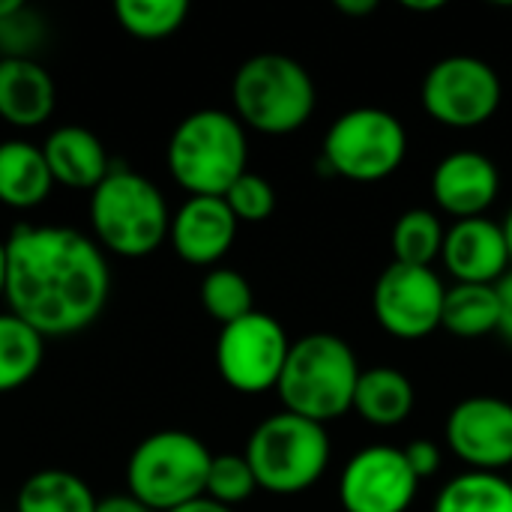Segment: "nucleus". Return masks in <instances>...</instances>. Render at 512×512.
<instances>
[{"label":"nucleus","mask_w":512,"mask_h":512,"mask_svg":"<svg viewBox=\"0 0 512 512\" xmlns=\"http://www.w3.org/2000/svg\"><path fill=\"white\" fill-rule=\"evenodd\" d=\"M441 261L447 273L465 285H498L512 270L504 228L489 216L456 219L447 228Z\"/></svg>","instance_id":"2eb2a0df"},{"label":"nucleus","mask_w":512,"mask_h":512,"mask_svg":"<svg viewBox=\"0 0 512 512\" xmlns=\"http://www.w3.org/2000/svg\"><path fill=\"white\" fill-rule=\"evenodd\" d=\"M243 456L258 489L270 495H300L327 474L333 444L321 423L279 411L252 429Z\"/></svg>","instance_id":"423d86ee"},{"label":"nucleus","mask_w":512,"mask_h":512,"mask_svg":"<svg viewBox=\"0 0 512 512\" xmlns=\"http://www.w3.org/2000/svg\"><path fill=\"white\" fill-rule=\"evenodd\" d=\"M405 450L390 444H369L357 450L339 477V504L345 512H408L417 498Z\"/></svg>","instance_id":"f8f14e48"},{"label":"nucleus","mask_w":512,"mask_h":512,"mask_svg":"<svg viewBox=\"0 0 512 512\" xmlns=\"http://www.w3.org/2000/svg\"><path fill=\"white\" fill-rule=\"evenodd\" d=\"M444 237H447V228L435 210L411 207L393 225V234H390L393 258L396 264H408V267H432L441 258Z\"/></svg>","instance_id":"393cba45"},{"label":"nucleus","mask_w":512,"mask_h":512,"mask_svg":"<svg viewBox=\"0 0 512 512\" xmlns=\"http://www.w3.org/2000/svg\"><path fill=\"white\" fill-rule=\"evenodd\" d=\"M408 156V129L405 123L375 105L351 108L339 114L321 147V162L327 174L354 180V183H378L402 168Z\"/></svg>","instance_id":"6e6552de"},{"label":"nucleus","mask_w":512,"mask_h":512,"mask_svg":"<svg viewBox=\"0 0 512 512\" xmlns=\"http://www.w3.org/2000/svg\"><path fill=\"white\" fill-rule=\"evenodd\" d=\"M171 512H234L228 510V507H222V504H216V501H210V498H198V501H192V504H186V507H177V510Z\"/></svg>","instance_id":"f704fd0d"},{"label":"nucleus","mask_w":512,"mask_h":512,"mask_svg":"<svg viewBox=\"0 0 512 512\" xmlns=\"http://www.w3.org/2000/svg\"><path fill=\"white\" fill-rule=\"evenodd\" d=\"M165 159L180 189L189 195L222 198L234 180L249 171L246 126L234 117V111H192L171 132Z\"/></svg>","instance_id":"7ed1b4c3"},{"label":"nucleus","mask_w":512,"mask_h":512,"mask_svg":"<svg viewBox=\"0 0 512 512\" xmlns=\"http://www.w3.org/2000/svg\"><path fill=\"white\" fill-rule=\"evenodd\" d=\"M234 117L264 135H291L303 129L318 102L309 69L279 51H261L243 60L231 81Z\"/></svg>","instance_id":"20e7f679"},{"label":"nucleus","mask_w":512,"mask_h":512,"mask_svg":"<svg viewBox=\"0 0 512 512\" xmlns=\"http://www.w3.org/2000/svg\"><path fill=\"white\" fill-rule=\"evenodd\" d=\"M42 153H45V162H48L54 183L69 186V189H90L93 192L114 165L108 159L99 135L84 129V126H75V123L57 126L45 138Z\"/></svg>","instance_id":"a211bd4d"},{"label":"nucleus","mask_w":512,"mask_h":512,"mask_svg":"<svg viewBox=\"0 0 512 512\" xmlns=\"http://www.w3.org/2000/svg\"><path fill=\"white\" fill-rule=\"evenodd\" d=\"M189 15L186 0H117L114 3V18L117 24L144 42L165 39L183 27Z\"/></svg>","instance_id":"a878e982"},{"label":"nucleus","mask_w":512,"mask_h":512,"mask_svg":"<svg viewBox=\"0 0 512 512\" xmlns=\"http://www.w3.org/2000/svg\"><path fill=\"white\" fill-rule=\"evenodd\" d=\"M447 285L432 267L390 264L372 291V309L384 333L402 342H420L441 327Z\"/></svg>","instance_id":"9b49d317"},{"label":"nucleus","mask_w":512,"mask_h":512,"mask_svg":"<svg viewBox=\"0 0 512 512\" xmlns=\"http://www.w3.org/2000/svg\"><path fill=\"white\" fill-rule=\"evenodd\" d=\"M420 99L435 123L447 129H477L498 114L504 84L489 60L450 54L432 63L423 78Z\"/></svg>","instance_id":"1a4fd4ad"},{"label":"nucleus","mask_w":512,"mask_h":512,"mask_svg":"<svg viewBox=\"0 0 512 512\" xmlns=\"http://www.w3.org/2000/svg\"><path fill=\"white\" fill-rule=\"evenodd\" d=\"M96 504L87 480L63 468L30 474L15 495V512H96Z\"/></svg>","instance_id":"412c9836"},{"label":"nucleus","mask_w":512,"mask_h":512,"mask_svg":"<svg viewBox=\"0 0 512 512\" xmlns=\"http://www.w3.org/2000/svg\"><path fill=\"white\" fill-rule=\"evenodd\" d=\"M237 228L240 222L234 219L225 198L189 195L177 213H171L168 240L186 264L213 267L231 252Z\"/></svg>","instance_id":"dca6fc26"},{"label":"nucleus","mask_w":512,"mask_h":512,"mask_svg":"<svg viewBox=\"0 0 512 512\" xmlns=\"http://www.w3.org/2000/svg\"><path fill=\"white\" fill-rule=\"evenodd\" d=\"M255 489H258V483H255V474H252L243 453H219V456H213L204 498L234 510L237 504L249 501Z\"/></svg>","instance_id":"c85d7f7f"},{"label":"nucleus","mask_w":512,"mask_h":512,"mask_svg":"<svg viewBox=\"0 0 512 512\" xmlns=\"http://www.w3.org/2000/svg\"><path fill=\"white\" fill-rule=\"evenodd\" d=\"M222 198L231 207L234 219L237 222H249V225L267 222L273 216V210H276V189H273V183L267 177H261V174H252V171L237 177L234 186Z\"/></svg>","instance_id":"c756f323"},{"label":"nucleus","mask_w":512,"mask_h":512,"mask_svg":"<svg viewBox=\"0 0 512 512\" xmlns=\"http://www.w3.org/2000/svg\"><path fill=\"white\" fill-rule=\"evenodd\" d=\"M498 300H501V324H498V333L504 336V342L512 345V270L498 282Z\"/></svg>","instance_id":"2f4dec72"},{"label":"nucleus","mask_w":512,"mask_h":512,"mask_svg":"<svg viewBox=\"0 0 512 512\" xmlns=\"http://www.w3.org/2000/svg\"><path fill=\"white\" fill-rule=\"evenodd\" d=\"M6 297V243L0 240V300Z\"/></svg>","instance_id":"e433bc0d"},{"label":"nucleus","mask_w":512,"mask_h":512,"mask_svg":"<svg viewBox=\"0 0 512 512\" xmlns=\"http://www.w3.org/2000/svg\"><path fill=\"white\" fill-rule=\"evenodd\" d=\"M201 306L222 327L255 312V294L243 273L231 267H213L201 282Z\"/></svg>","instance_id":"bb28decb"},{"label":"nucleus","mask_w":512,"mask_h":512,"mask_svg":"<svg viewBox=\"0 0 512 512\" xmlns=\"http://www.w3.org/2000/svg\"><path fill=\"white\" fill-rule=\"evenodd\" d=\"M501 228H504V237H507V249H510V261H512V207H510V213L504 216Z\"/></svg>","instance_id":"4c0bfd02"},{"label":"nucleus","mask_w":512,"mask_h":512,"mask_svg":"<svg viewBox=\"0 0 512 512\" xmlns=\"http://www.w3.org/2000/svg\"><path fill=\"white\" fill-rule=\"evenodd\" d=\"M432 512H512V486L504 474L465 471L441 486Z\"/></svg>","instance_id":"b1692460"},{"label":"nucleus","mask_w":512,"mask_h":512,"mask_svg":"<svg viewBox=\"0 0 512 512\" xmlns=\"http://www.w3.org/2000/svg\"><path fill=\"white\" fill-rule=\"evenodd\" d=\"M405 9L408 12H438V9H444V0H423V3L405 0Z\"/></svg>","instance_id":"c9c22d12"},{"label":"nucleus","mask_w":512,"mask_h":512,"mask_svg":"<svg viewBox=\"0 0 512 512\" xmlns=\"http://www.w3.org/2000/svg\"><path fill=\"white\" fill-rule=\"evenodd\" d=\"M90 228L102 249L120 258H144L168 240L171 210L150 177L111 165L90 192Z\"/></svg>","instance_id":"39448f33"},{"label":"nucleus","mask_w":512,"mask_h":512,"mask_svg":"<svg viewBox=\"0 0 512 512\" xmlns=\"http://www.w3.org/2000/svg\"><path fill=\"white\" fill-rule=\"evenodd\" d=\"M414 384L405 372L393 366H375L360 372L354 390V414L378 429H393L405 423L414 411Z\"/></svg>","instance_id":"aec40b11"},{"label":"nucleus","mask_w":512,"mask_h":512,"mask_svg":"<svg viewBox=\"0 0 512 512\" xmlns=\"http://www.w3.org/2000/svg\"><path fill=\"white\" fill-rule=\"evenodd\" d=\"M54 105L57 87L39 60H0V120L36 129L54 114Z\"/></svg>","instance_id":"f3484780"},{"label":"nucleus","mask_w":512,"mask_h":512,"mask_svg":"<svg viewBox=\"0 0 512 512\" xmlns=\"http://www.w3.org/2000/svg\"><path fill=\"white\" fill-rule=\"evenodd\" d=\"M96 512H153L150 507H144L138 498H132L129 492L126 495H108L96 504Z\"/></svg>","instance_id":"473e14b6"},{"label":"nucleus","mask_w":512,"mask_h":512,"mask_svg":"<svg viewBox=\"0 0 512 512\" xmlns=\"http://www.w3.org/2000/svg\"><path fill=\"white\" fill-rule=\"evenodd\" d=\"M429 189L441 213L453 219H474L486 216V210L498 201L501 171L480 150H456L435 165Z\"/></svg>","instance_id":"4468645a"},{"label":"nucleus","mask_w":512,"mask_h":512,"mask_svg":"<svg viewBox=\"0 0 512 512\" xmlns=\"http://www.w3.org/2000/svg\"><path fill=\"white\" fill-rule=\"evenodd\" d=\"M507 480H510V486H512V474H510V477H507Z\"/></svg>","instance_id":"58836bf2"},{"label":"nucleus","mask_w":512,"mask_h":512,"mask_svg":"<svg viewBox=\"0 0 512 512\" xmlns=\"http://www.w3.org/2000/svg\"><path fill=\"white\" fill-rule=\"evenodd\" d=\"M288 351L291 339L285 327L273 315L255 309L252 315L222 327L216 339V369L231 390L261 396L276 390Z\"/></svg>","instance_id":"9d476101"},{"label":"nucleus","mask_w":512,"mask_h":512,"mask_svg":"<svg viewBox=\"0 0 512 512\" xmlns=\"http://www.w3.org/2000/svg\"><path fill=\"white\" fill-rule=\"evenodd\" d=\"M45 360V336L12 312H0V396L36 378Z\"/></svg>","instance_id":"5701e85b"},{"label":"nucleus","mask_w":512,"mask_h":512,"mask_svg":"<svg viewBox=\"0 0 512 512\" xmlns=\"http://www.w3.org/2000/svg\"><path fill=\"white\" fill-rule=\"evenodd\" d=\"M48 42V21L33 6L21 3L0 18V60H36Z\"/></svg>","instance_id":"cd10ccee"},{"label":"nucleus","mask_w":512,"mask_h":512,"mask_svg":"<svg viewBox=\"0 0 512 512\" xmlns=\"http://www.w3.org/2000/svg\"><path fill=\"white\" fill-rule=\"evenodd\" d=\"M54 189L45 153L24 138L0 141V204L12 210L39 207Z\"/></svg>","instance_id":"6ab92c4d"},{"label":"nucleus","mask_w":512,"mask_h":512,"mask_svg":"<svg viewBox=\"0 0 512 512\" xmlns=\"http://www.w3.org/2000/svg\"><path fill=\"white\" fill-rule=\"evenodd\" d=\"M354 348L336 333H306L291 342L276 393L288 414L327 426L354 408L360 381Z\"/></svg>","instance_id":"f03ea898"},{"label":"nucleus","mask_w":512,"mask_h":512,"mask_svg":"<svg viewBox=\"0 0 512 512\" xmlns=\"http://www.w3.org/2000/svg\"><path fill=\"white\" fill-rule=\"evenodd\" d=\"M336 9L342 12V15H372L375 9H378V3L375 0H336Z\"/></svg>","instance_id":"72a5a7b5"},{"label":"nucleus","mask_w":512,"mask_h":512,"mask_svg":"<svg viewBox=\"0 0 512 512\" xmlns=\"http://www.w3.org/2000/svg\"><path fill=\"white\" fill-rule=\"evenodd\" d=\"M402 450H405V459H408V465H411V471H414V477L420 483L423 480H432L441 471V447L435 441L420 438V441H411Z\"/></svg>","instance_id":"7c9ffc66"},{"label":"nucleus","mask_w":512,"mask_h":512,"mask_svg":"<svg viewBox=\"0 0 512 512\" xmlns=\"http://www.w3.org/2000/svg\"><path fill=\"white\" fill-rule=\"evenodd\" d=\"M213 453L183 429L147 435L126 462V489L153 512H171L204 498Z\"/></svg>","instance_id":"0eeeda50"},{"label":"nucleus","mask_w":512,"mask_h":512,"mask_svg":"<svg viewBox=\"0 0 512 512\" xmlns=\"http://www.w3.org/2000/svg\"><path fill=\"white\" fill-rule=\"evenodd\" d=\"M501 324V300L498 285H447L441 327L456 339H483L498 333Z\"/></svg>","instance_id":"4be33fe9"},{"label":"nucleus","mask_w":512,"mask_h":512,"mask_svg":"<svg viewBox=\"0 0 512 512\" xmlns=\"http://www.w3.org/2000/svg\"><path fill=\"white\" fill-rule=\"evenodd\" d=\"M444 438L447 450L468 471H507L512 468V402L498 396H468L456 402Z\"/></svg>","instance_id":"ddd939ff"},{"label":"nucleus","mask_w":512,"mask_h":512,"mask_svg":"<svg viewBox=\"0 0 512 512\" xmlns=\"http://www.w3.org/2000/svg\"><path fill=\"white\" fill-rule=\"evenodd\" d=\"M6 243V306L45 339L87 330L108 306L102 246L66 225H15Z\"/></svg>","instance_id":"f257e3e1"}]
</instances>
